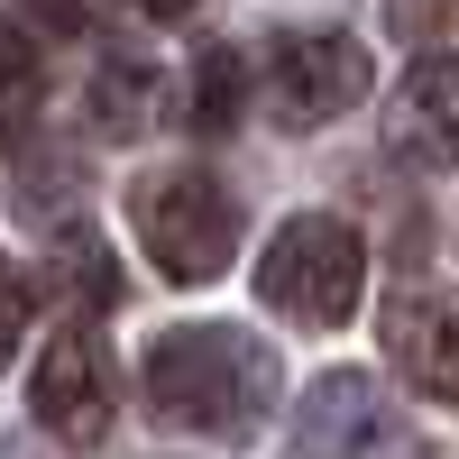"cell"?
Segmentation results:
<instances>
[{
    "mask_svg": "<svg viewBox=\"0 0 459 459\" xmlns=\"http://www.w3.org/2000/svg\"><path fill=\"white\" fill-rule=\"evenodd\" d=\"M239 101H248V56L239 47H203L194 83H184V129L230 138V129H239Z\"/></svg>",
    "mask_w": 459,
    "mask_h": 459,
    "instance_id": "9",
    "label": "cell"
},
{
    "mask_svg": "<svg viewBox=\"0 0 459 459\" xmlns=\"http://www.w3.org/2000/svg\"><path fill=\"white\" fill-rule=\"evenodd\" d=\"M129 230H138V248H147V266H157L166 285H212V276H230V257H239V203H230L212 175H194V166L138 175Z\"/></svg>",
    "mask_w": 459,
    "mask_h": 459,
    "instance_id": "3",
    "label": "cell"
},
{
    "mask_svg": "<svg viewBox=\"0 0 459 459\" xmlns=\"http://www.w3.org/2000/svg\"><path fill=\"white\" fill-rule=\"evenodd\" d=\"M386 28L404 37V47L441 56V47H459V0H386Z\"/></svg>",
    "mask_w": 459,
    "mask_h": 459,
    "instance_id": "13",
    "label": "cell"
},
{
    "mask_svg": "<svg viewBox=\"0 0 459 459\" xmlns=\"http://www.w3.org/2000/svg\"><path fill=\"white\" fill-rule=\"evenodd\" d=\"M294 459H413V423L377 377H322L294 413Z\"/></svg>",
    "mask_w": 459,
    "mask_h": 459,
    "instance_id": "5",
    "label": "cell"
},
{
    "mask_svg": "<svg viewBox=\"0 0 459 459\" xmlns=\"http://www.w3.org/2000/svg\"><path fill=\"white\" fill-rule=\"evenodd\" d=\"M56 276H65V294H74V303H110V294H120V276H110V257H101V239H92V230H65Z\"/></svg>",
    "mask_w": 459,
    "mask_h": 459,
    "instance_id": "12",
    "label": "cell"
},
{
    "mask_svg": "<svg viewBox=\"0 0 459 459\" xmlns=\"http://www.w3.org/2000/svg\"><path fill=\"white\" fill-rule=\"evenodd\" d=\"M386 147L404 166H432V175H450L459 166V56L441 47V56H423L395 83V120H386Z\"/></svg>",
    "mask_w": 459,
    "mask_h": 459,
    "instance_id": "7",
    "label": "cell"
},
{
    "mask_svg": "<svg viewBox=\"0 0 459 459\" xmlns=\"http://www.w3.org/2000/svg\"><path fill=\"white\" fill-rule=\"evenodd\" d=\"M138 10H147V19H166V28H184V19H203L212 0H138Z\"/></svg>",
    "mask_w": 459,
    "mask_h": 459,
    "instance_id": "15",
    "label": "cell"
},
{
    "mask_svg": "<svg viewBox=\"0 0 459 459\" xmlns=\"http://www.w3.org/2000/svg\"><path fill=\"white\" fill-rule=\"evenodd\" d=\"M37 101H47V65H37V47L19 28H0V147H19Z\"/></svg>",
    "mask_w": 459,
    "mask_h": 459,
    "instance_id": "11",
    "label": "cell"
},
{
    "mask_svg": "<svg viewBox=\"0 0 459 459\" xmlns=\"http://www.w3.org/2000/svg\"><path fill=\"white\" fill-rule=\"evenodd\" d=\"M147 404L166 432L194 441H248L276 404V350L230 322H194V331H157L147 350Z\"/></svg>",
    "mask_w": 459,
    "mask_h": 459,
    "instance_id": "1",
    "label": "cell"
},
{
    "mask_svg": "<svg viewBox=\"0 0 459 459\" xmlns=\"http://www.w3.org/2000/svg\"><path fill=\"white\" fill-rule=\"evenodd\" d=\"M257 303L285 313L294 331H340L368 303V239L331 212H303L285 221L257 257Z\"/></svg>",
    "mask_w": 459,
    "mask_h": 459,
    "instance_id": "2",
    "label": "cell"
},
{
    "mask_svg": "<svg viewBox=\"0 0 459 459\" xmlns=\"http://www.w3.org/2000/svg\"><path fill=\"white\" fill-rule=\"evenodd\" d=\"M28 404H37V423H47L56 441H74V450H92L101 432H110V359H101V340L92 331H56L47 340V359H37V377H28Z\"/></svg>",
    "mask_w": 459,
    "mask_h": 459,
    "instance_id": "6",
    "label": "cell"
},
{
    "mask_svg": "<svg viewBox=\"0 0 459 459\" xmlns=\"http://www.w3.org/2000/svg\"><path fill=\"white\" fill-rule=\"evenodd\" d=\"M157 101H166V83L147 65H101V83H92V120L110 129V138H147L157 129Z\"/></svg>",
    "mask_w": 459,
    "mask_h": 459,
    "instance_id": "10",
    "label": "cell"
},
{
    "mask_svg": "<svg viewBox=\"0 0 459 459\" xmlns=\"http://www.w3.org/2000/svg\"><path fill=\"white\" fill-rule=\"evenodd\" d=\"M386 350H395V368H404L432 404L459 413V285L395 294V313H386Z\"/></svg>",
    "mask_w": 459,
    "mask_h": 459,
    "instance_id": "8",
    "label": "cell"
},
{
    "mask_svg": "<svg viewBox=\"0 0 459 459\" xmlns=\"http://www.w3.org/2000/svg\"><path fill=\"white\" fill-rule=\"evenodd\" d=\"M350 101H368V47H350L340 28L266 37V110H276L285 129H322Z\"/></svg>",
    "mask_w": 459,
    "mask_h": 459,
    "instance_id": "4",
    "label": "cell"
},
{
    "mask_svg": "<svg viewBox=\"0 0 459 459\" xmlns=\"http://www.w3.org/2000/svg\"><path fill=\"white\" fill-rule=\"evenodd\" d=\"M28 303H37V294H28V276L0 257V368H10V359H19V340H28Z\"/></svg>",
    "mask_w": 459,
    "mask_h": 459,
    "instance_id": "14",
    "label": "cell"
}]
</instances>
